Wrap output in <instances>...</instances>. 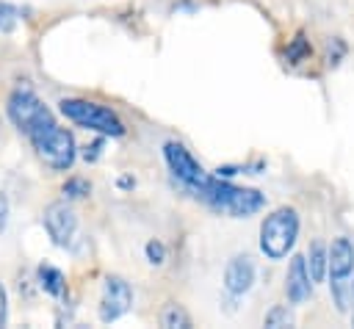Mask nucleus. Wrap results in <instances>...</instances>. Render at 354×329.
<instances>
[{
	"mask_svg": "<svg viewBox=\"0 0 354 329\" xmlns=\"http://www.w3.org/2000/svg\"><path fill=\"white\" fill-rule=\"evenodd\" d=\"M6 321H8V293L0 282V326H6Z\"/></svg>",
	"mask_w": 354,
	"mask_h": 329,
	"instance_id": "22",
	"label": "nucleus"
},
{
	"mask_svg": "<svg viewBox=\"0 0 354 329\" xmlns=\"http://www.w3.org/2000/svg\"><path fill=\"white\" fill-rule=\"evenodd\" d=\"M163 160H166V166H169V171L185 185V188H191V185H196L207 171L199 166V160L185 149V144H180V141H166L163 144Z\"/></svg>",
	"mask_w": 354,
	"mask_h": 329,
	"instance_id": "8",
	"label": "nucleus"
},
{
	"mask_svg": "<svg viewBox=\"0 0 354 329\" xmlns=\"http://www.w3.org/2000/svg\"><path fill=\"white\" fill-rule=\"evenodd\" d=\"M61 194H64L66 199H83V196L91 194V182H88L86 177H69V180L64 182Z\"/></svg>",
	"mask_w": 354,
	"mask_h": 329,
	"instance_id": "17",
	"label": "nucleus"
},
{
	"mask_svg": "<svg viewBox=\"0 0 354 329\" xmlns=\"http://www.w3.org/2000/svg\"><path fill=\"white\" fill-rule=\"evenodd\" d=\"M299 227H301V218L296 207L285 205L271 210L260 224V252L268 260H285L296 246Z\"/></svg>",
	"mask_w": 354,
	"mask_h": 329,
	"instance_id": "2",
	"label": "nucleus"
},
{
	"mask_svg": "<svg viewBox=\"0 0 354 329\" xmlns=\"http://www.w3.org/2000/svg\"><path fill=\"white\" fill-rule=\"evenodd\" d=\"M144 254H147V260H149L152 265H163V263H166V246H163L158 238L147 241V246H144Z\"/></svg>",
	"mask_w": 354,
	"mask_h": 329,
	"instance_id": "18",
	"label": "nucleus"
},
{
	"mask_svg": "<svg viewBox=\"0 0 354 329\" xmlns=\"http://www.w3.org/2000/svg\"><path fill=\"white\" fill-rule=\"evenodd\" d=\"M160 323H163L166 329H191V315L185 312L183 304L169 301V304L163 307V312H160Z\"/></svg>",
	"mask_w": 354,
	"mask_h": 329,
	"instance_id": "14",
	"label": "nucleus"
},
{
	"mask_svg": "<svg viewBox=\"0 0 354 329\" xmlns=\"http://www.w3.org/2000/svg\"><path fill=\"white\" fill-rule=\"evenodd\" d=\"M285 296H288L290 304H304L313 296V279H310L304 254L290 257V265H288V274H285Z\"/></svg>",
	"mask_w": 354,
	"mask_h": 329,
	"instance_id": "9",
	"label": "nucleus"
},
{
	"mask_svg": "<svg viewBox=\"0 0 354 329\" xmlns=\"http://www.w3.org/2000/svg\"><path fill=\"white\" fill-rule=\"evenodd\" d=\"M254 285V260L249 254H235L224 268V290L230 296H243Z\"/></svg>",
	"mask_w": 354,
	"mask_h": 329,
	"instance_id": "10",
	"label": "nucleus"
},
{
	"mask_svg": "<svg viewBox=\"0 0 354 329\" xmlns=\"http://www.w3.org/2000/svg\"><path fill=\"white\" fill-rule=\"evenodd\" d=\"M133 307V288L124 276H116V274H108L105 282H102V296H100V321L102 323H113L119 321L127 310Z\"/></svg>",
	"mask_w": 354,
	"mask_h": 329,
	"instance_id": "6",
	"label": "nucleus"
},
{
	"mask_svg": "<svg viewBox=\"0 0 354 329\" xmlns=\"http://www.w3.org/2000/svg\"><path fill=\"white\" fill-rule=\"evenodd\" d=\"M326 260H329V276L332 279H348L354 271V243L351 238L340 235L332 241V246L326 249Z\"/></svg>",
	"mask_w": 354,
	"mask_h": 329,
	"instance_id": "11",
	"label": "nucleus"
},
{
	"mask_svg": "<svg viewBox=\"0 0 354 329\" xmlns=\"http://www.w3.org/2000/svg\"><path fill=\"white\" fill-rule=\"evenodd\" d=\"M58 111L75 122L77 127H86V130H94L105 138H122L124 135V122L116 116V111L100 105V102H91V100H80V97H66L58 102Z\"/></svg>",
	"mask_w": 354,
	"mask_h": 329,
	"instance_id": "3",
	"label": "nucleus"
},
{
	"mask_svg": "<svg viewBox=\"0 0 354 329\" xmlns=\"http://www.w3.org/2000/svg\"><path fill=\"white\" fill-rule=\"evenodd\" d=\"M19 17V8H14V6H8V3H0V30L3 33H8L11 28H14V19Z\"/></svg>",
	"mask_w": 354,
	"mask_h": 329,
	"instance_id": "21",
	"label": "nucleus"
},
{
	"mask_svg": "<svg viewBox=\"0 0 354 329\" xmlns=\"http://www.w3.org/2000/svg\"><path fill=\"white\" fill-rule=\"evenodd\" d=\"M343 55H346V41L335 36V39L326 44V64H329V66H337Z\"/></svg>",
	"mask_w": 354,
	"mask_h": 329,
	"instance_id": "19",
	"label": "nucleus"
},
{
	"mask_svg": "<svg viewBox=\"0 0 354 329\" xmlns=\"http://www.w3.org/2000/svg\"><path fill=\"white\" fill-rule=\"evenodd\" d=\"M41 224L50 235V241L61 249H66L77 232V216L75 210L66 205V202H53L44 207V216H41Z\"/></svg>",
	"mask_w": 354,
	"mask_h": 329,
	"instance_id": "7",
	"label": "nucleus"
},
{
	"mask_svg": "<svg viewBox=\"0 0 354 329\" xmlns=\"http://www.w3.org/2000/svg\"><path fill=\"white\" fill-rule=\"evenodd\" d=\"M263 326L268 329H285V326H293V312L288 304H274L266 315H263Z\"/></svg>",
	"mask_w": 354,
	"mask_h": 329,
	"instance_id": "16",
	"label": "nucleus"
},
{
	"mask_svg": "<svg viewBox=\"0 0 354 329\" xmlns=\"http://www.w3.org/2000/svg\"><path fill=\"white\" fill-rule=\"evenodd\" d=\"M304 263H307V271H310V279H313V285L315 282H324V276L329 274V260H326V246L321 243V241H313V246L307 249V254H304Z\"/></svg>",
	"mask_w": 354,
	"mask_h": 329,
	"instance_id": "13",
	"label": "nucleus"
},
{
	"mask_svg": "<svg viewBox=\"0 0 354 329\" xmlns=\"http://www.w3.org/2000/svg\"><path fill=\"white\" fill-rule=\"evenodd\" d=\"M348 304H351V323H354V282H351V290H348Z\"/></svg>",
	"mask_w": 354,
	"mask_h": 329,
	"instance_id": "25",
	"label": "nucleus"
},
{
	"mask_svg": "<svg viewBox=\"0 0 354 329\" xmlns=\"http://www.w3.org/2000/svg\"><path fill=\"white\" fill-rule=\"evenodd\" d=\"M310 53H313V47H310V39H307V33L304 30H299L290 41H288V47H285V61L288 64H301V61H307L310 58Z\"/></svg>",
	"mask_w": 354,
	"mask_h": 329,
	"instance_id": "15",
	"label": "nucleus"
},
{
	"mask_svg": "<svg viewBox=\"0 0 354 329\" xmlns=\"http://www.w3.org/2000/svg\"><path fill=\"white\" fill-rule=\"evenodd\" d=\"M133 185H136V180H133V177H127V174H124V177H119V188H133Z\"/></svg>",
	"mask_w": 354,
	"mask_h": 329,
	"instance_id": "24",
	"label": "nucleus"
},
{
	"mask_svg": "<svg viewBox=\"0 0 354 329\" xmlns=\"http://www.w3.org/2000/svg\"><path fill=\"white\" fill-rule=\"evenodd\" d=\"M8 119L14 122V127L19 133H25L28 138L50 124H55L53 119V111L30 91V88H17L11 97H8Z\"/></svg>",
	"mask_w": 354,
	"mask_h": 329,
	"instance_id": "5",
	"label": "nucleus"
},
{
	"mask_svg": "<svg viewBox=\"0 0 354 329\" xmlns=\"http://www.w3.org/2000/svg\"><path fill=\"white\" fill-rule=\"evenodd\" d=\"M30 144H33L39 160L53 171H69L77 160V144H75L72 130H66V127L50 124L44 130L33 133Z\"/></svg>",
	"mask_w": 354,
	"mask_h": 329,
	"instance_id": "4",
	"label": "nucleus"
},
{
	"mask_svg": "<svg viewBox=\"0 0 354 329\" xmlns=\"http://www.w3.org/2000/svg\"><path fill=\"white\" fill-rule=\"evenodd\" d=\"M199 202H205L207 207H213L216 213H227L232 218H246L254 216L257 210H263L266 205V194L257 188H241L232 185L230 180L218 177V174H205L196 185L188 188Z\"/></svg>",
	"mask_w": 354,
	"mask_h": 329,
	"instance_id": "1",
	"label": "nucleus"
},
{
	"mask_svg": "<svg viewBox=\"0 0 354 329\" xmlns=\"http://www.w3.org/2000/svg\"><path fill=\"white\" fill-rule=\"evenodd\" d=\"M36 279H39V288L47 296H53V299H61L66 293V276H64V271L55 268V265H50V263H39Z\"/></svg>",
	"mask_w": 354,
	"mask_h": 329,
	"instance_id": "12",
	"label": "nucleus"
},
{
	"mask_svg": "<svg viewBox=\"0 0 354 329\" xmlns=\"http://www.w3.org/2000/svg\"><path fill=\"white\" fill-rule=\"evenodd\" d=\"M102 147H105V135H100V138H94L91 144H86V147L80 149V158H83L86 163H94V160H100Z\"/></svg>",
	"mask_w": 354,
	"mask_h": 329,
	"instance_id": "20",
	"label": "nucleus"
},
{
	"mask_svg": "<svg viewBox=\"0 0 354 329\" xmlns=\"http://www.w3.org/2000/svg\"><path fill=\"white\" fill-rule=\"evenodd\" d=\"M8 227V199H6V194L0 191V232Z\"/></svg>",
	"mask_w": 354,
	"mask_h": 329,
	"instance_id": "23",
	"label": "nucleus"
}]
</instances>
